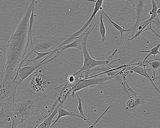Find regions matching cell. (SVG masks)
I'll list each match as a JSON object with an SVG mask.
<instances>
[{
  "label": "cell",
  "instance_id": "cell-1",
  "mask_svg": "<svg viewBox=\"0 0 160 128\" xmlns=\"http://www.w3.org/2000/svg\"><path fill=\"white\" fill-rule=\"evenodd\" d=\"M32 0L24 15L17 25L6 45L4 59V73L0 87L6 88L12 84L25 60L29 42L30 19L33 7L38 2Z\"/></svg>",
  "mask_w": 160,
  "mask_h": 128
},
{
  "label": "cell",
  "instance_id": "cell-2",
  "mask_svg": "<svg viewBox=\"0 0 160 128\" xmlns=\"http://www.w3.org/2000/svg\"><path fill=\"white\" fill-rule=\"evenodd\" d=\"M59 90L47 94H38L29 88L17 91L13 99L14 111L22 122H27L28 128H36L40 121L49 117L58 104Z\"/></svg>",
  "mask_w": 160,
  "mask_h": 128
},
{
  "label": "cell",
  "instance_id": "cell-3",
  "mask_svg": "<svg viewBox=\"0 0 160 128\" xmlns=\"http://www.w3.org/2000/svg\"><path fill=\"white\" fill-rule=\"evenodd\" d=\"M94 28V25L91 28L90 31L84 37L82 47V51L83 57V64L79 68V70L75 72L78 74L86 71H89L94 67L103 64L109 65V62L105 60L97 61L93 59L90 55L87 47V42L88 37Z\"/></svg>",
  "mask_w": 160,
  "mask_h": 128
},
{
  "label": "cell",
  "instance_id": "cell-4",
  "mask_svg": "<svg viewBox=\"0 0 160 128\" xmlns=\"http://www.w3.org/2000/svg\"><path fill=\"white\" fill-rule=\"evenodd\" d=\"M66 35L58 37L43 35L32 37L33 48L31 52L32 53L35 50L46 51L53 47L55 49L60 43L66 40Z\"/></svg>",
  "mask_w": 160,
  "mask_h": 128
},
{
  "label": "cell",
  "instance_id": "cell-5",
  "mask_svg": "<svg viewBox=\"0 0 160 128\" xmlns=\"http://www.w3.org/2000/svg\"><path fill=\"white\" fill-rule=\"evenodd\" d=\"M56 52V50L49 54L48 56L42 60L38 61V62H33V64L32 65L24 66L22 67H21L12 84L14 87L16 89L20 83L35 72L38 68L43 65L48 64L50 62L56 58L60 54H59L56 53L55 56L53 57L47 61H45Z\"/></svg>",
  "mask_w": 160,
  "mask_h": 128
},
{
  "label": "cell",
  "instance_id": "cell-6",
  "mask_svg": "<svg viewBox=\"0 0 160 128\" xmlns=\"http://www.w3.org/2000/svg\"><path fill=\"white\" fill-rule=\"evenodd\" d=\"M50 84L48 76L40 69L33 73L28 82V88L35 93L41 94L47 91Z\"/></svg>",
  "mask_w": 160,
  "mask_h": 128
},
{
  "label": "cell",
  "instance_id": "cell-7",
  "mask_svg": "<svg viewBox=\"0 0 160 128\" xmlns=\"http://www.w3.org/2000/svg\"><path fill=\"white\" fill-rule=\"evenodd\" d=\"M103 2V0H96L93 12L89 19L78 31L73 34L66 35V40L59 44V47L72 42L82 34L87 33L88 30L93 26L91 27L94 22L93 19L96 14L102 8V6Z\"/></svg>",
  "mask_w": 160,
  "mask_h": 128
},
{
  "label": "cell",
  "instance_id": "cell-8",
  "mask_svg": "<svg viewBox=\"0 0 160 128\" xmlns=\"http://www.w3.org/2000/svg\"><path fill=\"white\" fill-rule=\"evenodd\" d=\"M136 12V20L134 25L129 29L131 32L132 37L138 31V27L144 21L148 7V0H128Z\"/></svg>",
  "mask_w": 160,
  "mask_h": 128
},
{
  "label": "cell",
  "instance_id": "cell-9",
  "mask_svg": "<svg viewBox=\"0 0 160 128\" xmlns=\"http://www.w3.org/2000/svg\"><path fill=\"white\" fill-rule=\"evenodd\" d=\"M115 76H107L105 77H100L94 78L83 79L79 81L71 89V94L69 96L73 98L78 91L85 88L95 86L97 85H102L103 83L108 80L114 78Z\"/></svg>",
  "mask_w": 160,
  "mask_h": 128
},
{
  "label": "cell",
  "instance_id": "cell-10",
  "mask_svg": "<svg viewBox=\"0 0 160 128\" xmlns=\"http://www.w3.org/2000/svg\"><path fill=\"white\" fill-rule=\"evenodd\" d=\"M138 65L141 67H150L153 73V76L151 78L153 81L156 79H160V77L156 76V74L160 73V58H155L149 60L138 61Z\"/></svg>",
  "mask_w": 160,
  "mask_h": 128
},
{
  "label": "cell",
  "instance_id": "cell-11",
  "mask_svg": "<svg viewBox=\"0 0 160 128\" xmlns=\"http://www.w3.org/2000/svg\"><path fill=\"white\" fill-rule=\"evenodd\" d=\"M68 106H65L62 105L59 108L58 110V116L57 118L54 120L53 123L51 126L50 128H53L56 123L57 122L60 121L59 120L61 117L67 116H71L78 117L82 118L84 121H85L84 119L81 116L79 113H76V112L78 110L77 109L73 111L70 112L66 110V108H68Z\"/></svg>",
  "mask_w": 160,
  "mask_h": 128
},
{
  "label": "cell",
  "instance_id": "cell-12",
  "mask_svg": "<svg viewBox=\"0 0 160 128\" xmlns=\"http://www.w3.org/2000/svg\"><path fill=\"white\" fill-rule=\"evenodd\" d=\"M150 70V68L146 69L145 67L143 68L139 65H137V66H134L131 70L128 71L127 72L128 74L129 73H132L133 72H135L146 77L150 81L151 83L153 86L155 88L160 94V91L154 83L151 78L150 77L148 73V72H149Z\"/></svg>",
  "mask_w": 160,
  "mask_h": 128
},
{
  "label": "cell",
  "instance_id": "cell-13",
  "mask_svg": "<svg viewBox=\"0 0 160 128\" xmlns=\"http://www.w3.org/2000/svg\"><path fill=\"white\" fill-rule=\"evenodd\" d=\"M88 32L82 34L72 42L64 45L56 49L57 50V52L60 54L65 50L70 48H75L81 49L83 38Z\"/></svg>",
  "mask_w": 160,
  "mask_h": 128
},
{
  "label": "cell",
  "instance_id": "cell-14",
  "mask_svg": "<svg viewBox=\"0 0 160 128\" xmlns=\"http://www.w3.org/2000/svg\"><path fill=\"white\" fill-rule=\"evenodd\" d=\"M63 105L62 103L59 102L52 113L47 118L43 120V122L38 126L36 128H50L51 126L54 121L53 120L54 117L58 113V110L59 108Z\"/></svg>",
  "mask_w": 160,
  "mask_h": 128
},
{
  "label": "cell",
  "instance_id": "cell-15",
  "mask_svg": "<svg viewBox=\"0 0 160 128\" xmlns=\"http://www.w3.org/2000/svg\"><path fill=\"white\" fill-rule=\"evenodd\" d=\"M100 14V23H99V32L101 37V41L102 42H105L106 40V30L103 22V14L102 12H100L99 11L98 12Z\"/></svg>",
  "mask_w": 160,
  "mask_h": 128
},
{
  "label": "cell",
  "instance_id": "cell-16",
  "mask_svg": "<svg viewBox=\"0 0 160 128\" xmlns=\"http://www.w3.org/2000/svg\"><path fill=\"white\" fill-rule=\"evenodd\" d=\"M160 47V42L158 43L157 45L152 49L148 50L140 51L139 52H148V54L145 58L143 61H145L149 56L152 55H154V57H155L157 54H160V51L158 50L159 48Z\"/></svg>",
  "mask_w": 160,
  "mask_h": 128
},
{
  "label": "cell",
  "instance_id": "cell-17",
  "mask_svg": "<svg viewBox=\"0 0 160 128\" xmlns=\"http://www.w3.org/2000/svg\"><path fill=\"white\" fill-rule=\"evenodd\" d=\"M36 7V5H35L33 7L32 12H31V15L30 19V26H29V32L30 34L31 37V40L30 41V45L31 48H33L32 41V30L33 26L35 23H38L35 20V15L34 13L35 9Z\"/></svg>",
  "mask_w": 160,
  "mask_h": 128
},
{
  "label": "cell",
  "instance_id": "cell-18",
  "mask_svg": "<svg viewBox=\"0 0 160 128\" xmlns=\"http://www.w3.org/2000/svg\"><path fill=\"white\" fill-rule=\"evenodd\" d=\"M55 49H54L52 50L46 52H39L36 50L34 51L33 53H36L37 55V56L35 57L32 59L29 60L24 66H26L28 64L32 62H34L42 59L45 56L48 55V54H50L52 52L55 51Z\"/></svg>",
  "mask_w": 160,
  "mask_h": 128
},
{
  "label": "cell",
  "instance_id": "cell-19",
  "mask_svg": "<svg viewBox=\"0 0 160 128\" xmlns=\"http://www.w3.org/2000/svg\"><path fill=\"white\" fill-rule=\"evenodd\" d=\"M75 94L76 95L78 102V104L77 106V109L79 112V115L82 116L85 120V121H87L89 120L90 118H87L85 116L83 111V108L82 104V98H81L77 93H76Z\"/></svg>",
  "mask_w": 160,
  "mask_h": 128
},
{
  "label": "cell",
  "instance_id": "cell-20",
  "mask_svg": "<svg viewBox=\"0 0 160 128\" xmlns=\"http://www.w3.org/2000/svg\"><path fill=\"white\" fill-rule=\"evenodd\" d=\"M101 10H102L103 13L105 15V16L107 17L109 21H110L111 23L113 25L114 27L118 31H119L121 34L120 38L121 39H122V35L123 33L125 32H129L131 31L129 30L125 29L124 28L120 26L118 24L114 22L109 17L105 12L104 10L103 9V8H102Z\"/></svg>",
  "mask_w": 160,
  "mask_h": 128
},
{
  "label": "cell",
  "instance_id": "cell-21",
  "mask_svg": "<svg viewBox=\"0 0 160 128\" xmlns=\"http://www.w3.org/2000/svg\"><path fill=\"white\" fill-rule=\"evenodd\" d=\"M138 106L134 99L131 96L126 102V109L128 111H135Z\"/></svg>",
  "mask_w": 160,
  "mask_h": 128
},
{
  "label": "cell",
  "instance_id": "cell-22",
  "mask_svg": "<svg viewBox=\"0 0 160 128\" xmlns=\"http://www.w3.org/2000/svg\"><path fill=\"white\" fill-rule=\"evenodd\" d=\"M118 51L117 49H115L112 54L106 58L105 60L109 62V65L111 66L112 64L117 61H119L120 59L119 58L116 60L113 59V57L116 53Z\"/></svg>",
  "mask_w": 160,
  "mask_h": 128
},
{
  "label": "cell",
  "instance_id": "cell-23",
  "mask_svg": "<svg viewBox=\"0 0 160 128\" xmlns=\"http://www.w3.org/2000/svg\"><path fill=\"white\" fill-rule=\"evenodd\" d=\"M111 106H109L106 108V109L104 111L98 118L88 128H93L95 126L99 121L100 119L106 113V112L110 108Z\"/></svg>",
  "mask_w": 160,
  "mask_h": 128
},
{
  "label": "cell",
  "instance_id": "cell-24",
  "mask_svg": "<svg viewBox=\"0 0 160 128\" xmlns=\"http://www.w3.org/2000/svg\"><path fill=\"white\" fill-rule=\"evenodd\" d=\"M159 16L157 17L152 21V22L156 25L157 27L160 30V19L159 18Z\"/></svg>",
  "mask_w": 160,
  "mask_h": 128
},
{
  "label": "cell",
  "instance_id": "cell-25",
  "mask_svg": "<svg viewBox=\"0 0 160 128\" xmlns=\"http://www.w3.org/2000/svg\"><path fill=\"white\" fill-rule=\"evenodd\" d=\"M148 28L146 29H144L142 32H144L146 30H151L153 32L155 33V34L156 35V36H158L160 38V36L153 29L152 27V23H150L148 25Z\"/></svg>",
  "mask_w": 160,
  "mask_h": 128
},
{
  "label": "cell",
  "instance_id": "cell-26",
  "mask_svg": "<svg viewBox=\"0 0 160 128\" xmlns=\"http://www.w3.org/2000/svg\"><path fill=\"white\" fill-rule=\"evenodd\" d=\"M157 13L159 16H160V7L158 8L157 11Z\"/></svg>",
  "mask_w": 160,
  "mask_h": 128
}]
</instances>
